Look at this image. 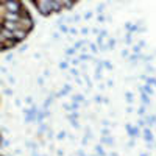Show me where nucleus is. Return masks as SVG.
Here are the masks:
<instances>
[{
  "label": "nucleus",
  "mask_w": 156,
  "mask_h": 156,
  "mask_svg": "<svg viewBox=\"0 0 156 156\" xmlns=\"http://www.w3.org/2000/svg\"><path fill=\"white\" fill-rule=\"evenodd\" d=\"M33 20L22 3H0V50L14 47L28 34Z\"/></svg>",
  "instance_id": "obj_1"
}]
</instances>
